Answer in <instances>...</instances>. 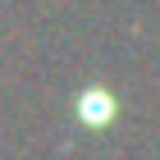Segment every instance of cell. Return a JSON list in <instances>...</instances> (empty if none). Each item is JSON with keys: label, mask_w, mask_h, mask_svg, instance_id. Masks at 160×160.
I'll return each mask as SVG.
<instances>
[{"label": "cell", "mask_w": 160, "mask_h": 160, "mask_svg": "<svg viewBox=\"0 0 160 160\" xmlns=\"http://www.w3.org/2000/svg\"><path fill=\"white\" fill-rule=\"evenodd\" d=\"M78 123H87V128H105V123L119 114V101H114L110 87H87V92H78Z\"/></svg>", "instance_id": "cell-1"}]
</instances>
